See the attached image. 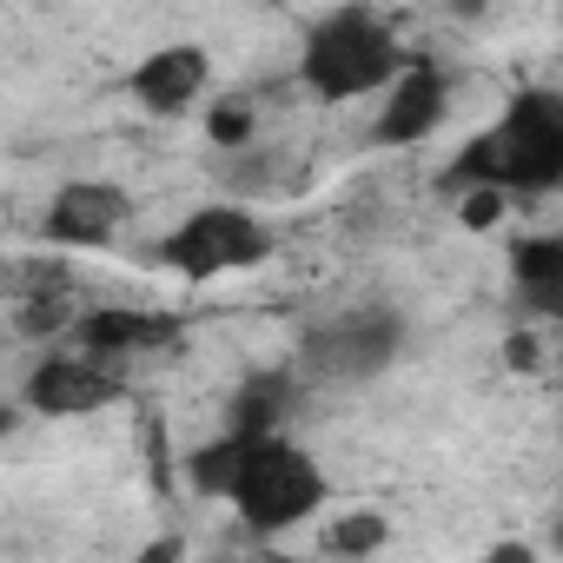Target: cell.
Instances as JSON below:
<instances>
[{"instance_id": "6da1fadb", "label": "cell", "mask_w": 563, "mask_h": 563, "mask_svg": "<svg viewBox=\"0 0 563 563\" xmlns=\"http://www.w3.org/2000/svg\"><path fill=\"white\" fill-rule=\"evenodd\" d=\"M444 179L464 192H563V93L523 87L477 140L457 146Z\"/></svg>"}, {"instance_id": "7a4b0ae2", "label": "cell", "mask_w": 563, "mask_h": 563, "mask_svg": "<svg viewBox=\"0 0 563 563\" xmlns=\"http://www.w3.org/2000/svg\"><path fill=\"white\" fill-rule=\"evenodd\" d=\"M411 67L398 27L372 8H339V14H319L299 41V87L325 107H345V100H385L398 87V74Z\"/></svg>"}, {"instance_id": "3957f363", "label": "cell", "mask_w": 563, "mask_h": 563, "mask_svg": "<svg viewBox=\"0 0 563 563\" xmlns=\"http://www.w3.org/2000/svg\"><path fill=\"white\" fill-rule=\"evenodd\" d=\"M225 504L252 537H286V530H299L325 510V471L292 431L245 438V457H239V477H232Z\"/></svg>"}, {"instance_id": "277c9868", "label": "cell", "mask_w": 563, "mask_h": 563, "mask_svg": "<svg viewBox=\"0 0 563 563\" xmlns=\"http://www.w3.org/2000/svg\"><path fill=\"white\" fill-rule=\"evenodd\" d=\"M405 352V319L391 306H352V312H332L319 319L306 339H299V372L312 385H332V391H352V385H372L398 365Z\"/></svg>"}, {"instance_id": "5b68a950", "label": "cell", "mask_w": 563, "mask_h": 563, "mask_svg": "<svg viewBox=\"0 0 563 563\" xmlns=\"http://www.w3.org/2000/svg\"><path fill=\"white\" fill-rule=\"evenodd\" d=\"M272 245H278V239H272V225H265L252 206L219 199V206H192V212L153 245V258H159L166 272H179V278H225V272L265 265Z\"/></svg>"}, {"instance_id": "8992f818", "label": "cell", "mask_w": 563, "mask_h": 563, "mask_svg": "<svg viewBox=\"0 0 563 563\" xmlns=\"http://www.w3.org/2000/svg\"><path fill=\"white\" fill-rule=\"evenodd\" d=\"M126 398V372L93 352H47L21 378V405L41 418H93Z\"/></svg>"}, {"instance_id": "52a82bcc", "label": "cell", "mask_w": 563, "mask_h": 563, "mask_svg": "<svg viewBox=\"0 0 563 563\" xmlns=\"http://www.w3.org/2000/svg\"><path fill=\"white\" fill-rule=\"evenodd\" d=\"M126 219H133L126 186H113V179H67L47 199V212H41V239L60 245V252H100V245H113L126 232Z\"/></svg>"}, {"instance_id": "ba28073f", "label": "cell", "mask_w": 563, "mask_h": 563, "mask_svg": "<svg viewBox=\"0 0 563 563\" xmlns=\"http://www.w3.org/2000/svg\"><path fill=\"white\" fill-rule=\"evenodd\" d=\"M451 113V74L431 54H411V67L398 74V87L378 100L372 113V140L378 146H424Z\"/></svg>"}, {"instance_id": "9c48e42d", "label": "cell", "mask_w": 563, "mask_h": 563, "mask_svg": "<svg viewBox=\"0 0 563 563\" xmlns=\"http://www.w3.org/2000/svg\"><path fill=\"white\" fill-rule=\"evenodd\" d=\"M206 87H212V60H206V47H192V41H166V47L140 54V67L126 74L133 107H140V113H159V120L199 107Z\"/></svg>"}, {"instance_id": "30bf717a", "label": "cell", "mask_w": 563, "mask_h": 563, "mask_svg": "<svg viewBox=\"0 0 563 563\" xmlns=\"http://www.w3.org/2000/svg\"><path fill=\"white\" fill-rule=\"evenodd\" d=\"M74 339H80V352L120 365V358H133V352L173 345V339H179V319H166V312H133V306H107V312H80Z\"/></svg>"}, {"instance_id": "8fae6325", "label": "cell", "mask_w": 563, "mask_h": 563, "mask_svg": "<svg viewBox=\"0 0 563 563\" xmlns=\"http://www.w3.org/2000/svg\"><path fill=\"white\" fill-rule=\"evenodd\" d=\"M510 299L523 319H563V232L510 245Z\"/></svg>"}, {"instance_id": "7c38bea8", "label": "cell", "mask_w": 563, "mask_h": 563, "mask_svg": "<svg viewBox=\"0 0 563 563\" xmlns=\"http://www.w3.org/2000/svg\"><path fill=\"white\" fill-rule=\"evenodd\" d=\"M292 398H299V378L292 372H252L232 391L219 431H232V438H278V431H286V418H292Z\"/></svg>"}, {"instance_id": "4fadbf2b", "label": "cell", "mask_w": 563, "mask_h": 563, "mask_svg": "<svg viewBox=\"0 0 563 563\" xmlns=\"http://www.w3.org/2000/svg\"><path fill=\"white\" fill-rule=\"evenodd\" d=\"M67 292H74V286H67L60 265H21V272H14V325H21L27 339L60 332V325L74 319Z\"/></svg>"}, {"instance_id": "5bb4252c", "label": "cell", "mask_w": 563, "mask_h": 563, "mask_svg": "<svg viewBox=\"0 0 563 563\" xmlns=\"http://www.w3.org/2000/svg\"><path fill=\"white\" fill-rule=\"evenodd\" d=\"M385 537H391V523H385L378 510H352V517H345V523H339L325 543H332L339 556H365V550H378Z\"/></svg>"}, {"instance_id": "9a60e30c", "label": "cell", "mask_w": 563, "mask_h": 563, "mask_svg": "<svg viewBox=\"0 0 563 563\" xmlns=\"http://www.w3.org/2000/svg\"><path fill=\"white\" fill-rule=\"evenodd\" d=\"M206 133H212V146H245V140H252V107H245V100H225V107H212Z\"/></svg>"}, {"instance_id": "2e32d148", "label": "cell", "mask_w": 563, "mask_h": 563, "mask_svg": "<svg viewBox=\"0 0 563 563\" xmlns=\"http://www.w3.org/2000/svg\"><path fill=\"white\" fill-rule=\"evenodd\" d=\"M497 212H504V192H464V225H497Z\"/></svg>"}, {"instance_id": "e0dca14e", "label": "cell", "mask_w": 563, "mask_h": 563, "mask_svg": "<svg viewBox=\"0 0 563 563\" xmlns=\"http://www.w3.org/2000/svg\"><path fill=\"white\" fill-rule=\"evenodd\" d=\"M477 563H537V550H530V543H497V550L477 556Z\"/></svg>"}, {"instance_id": "ac0fdd59", "label": "cell", "mask_w": 563, "mask_h": 563, "mask_svg": "<svg viewBox=\"0 0 563 563\" xmlns=\"http://www.w3.org/2000/svg\"><path fill=\"white\" fill-rule=\"evenodd\" d=\"M140 563H179V543H153V550H146Z\"/></svg>"}]
</instances>
